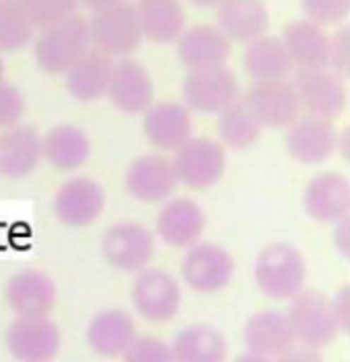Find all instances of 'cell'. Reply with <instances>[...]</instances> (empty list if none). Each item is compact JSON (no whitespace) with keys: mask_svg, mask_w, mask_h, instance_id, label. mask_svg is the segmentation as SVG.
Listing matches in <instances>:
<instances>
[{"mask_svg":"<svg viewBox=\"0 0 350 362\" xmlns=\"http://www.w3.org/2000/svg\"><path fill=\"white\" fill-rule=\"evenodd\" d=\"M105 209V191L88 176L66 180L54 197V213L68 228H86Z\"/></svg>","mask_w":350,"mask_h":362,"instance_id":"13","label":"cell"},{"mask_svg":"<svg viewBox=\"0 0 350 362\" xmlns=\"http://www.w3.org/2000/svg\"><path fill=\"white\" fill-rule=\"evenodd\" d=\"M276 362H322V356L317 354V350H311V348H295L293 346L289 352H285L283 356H279Z\"/></svg>","mask_w":350,"mask_h":362,"instance_id":"41","label":"cell"},{"mask_svg":"<svg viewBox=\"0 0 350 362\" xmlns=\"http://www.w3.org/2000/svg\"><path fill=\"white\" fill-rule=\"evenodd\" d=\"M59 344L58 325L47 315L19 317L6 334V346L19 362H52L59 352Z\"/></svg>","mask_w":350,"mask_h":362,"instance_id":"14","label":"cell"},{"mask_svg":"<svg viewBox=\"0 0 350 362\" xmlns=\"http://www.w3.org/2000/svg\"><path fill=\"white\" fill-rule=\"evenodd\" d=\"M175 362H223L228 356L226 338L211 325L185 327L170 346Z\"/></svg>","mask_w":350,"mask_h":362,"instance_id":"31","label":"cell"},{"mask_svg":"<svg viewBox=\"0 0 350 362\" xmlns=\"http://www.w3.org/2000/svg\"><path fill=\"white\" fill-rule=\"evenodd\" d=\"M19 2L37 31L74 15L80 4L78 0H19Z\"/></svg>","mask_w":350,"mask_h":362,"instance_id":"34","label":"cell"},{"mask_svg":"<svg viewBox=\"0 0 350 362\" xmlns=\"http://www.w3.org/2000/svg\"><path fill=\"white\" fill-rule=\"evenodd\" d=\"M326 68L334 70L340 76H349L350 72V29L342 27L328 41V62Z\"/></svg>","mask_w":350,"mask_h":362,"instance_id":"37","label":"cell"},{"mask_svg":"<svg viewBox=\"0 0 350 362\" xmlns=\"http://www.w3.org/2000/svg\"><path fill=\"white\" fill-rule=\"evenodd\" d=\"M233 268V258L228 250L211 242H197L187 250L180 262V274L193 291L217 293L230 285Z\"/></svg>","mask_w":350,"mask_h":362,"instance_id":"9","label":"cell"},{"mask_svg":"<svg viewBox=\"0 0 350 362\" xmlns=\"http://www.w3.org/2000/svg\"><path fill=\"white\" fill-rule=\"evenodd\" d=\"M330 303H332V311H334V315H336V322H338V325H340V329H342V332H346V329H349V320H350L349 286L340 288V291L334 295V299H330Z\"/></svg>","mask_w":350,"mask_h":362,"instance_id":"39","label":"cell"},{"mask_svg":"<svg viewBox=\"0 0 350 362\" xmlns=\"http://www.w3.org/2000/svg\"><path fill=\"white\" fill-rule=\"evenodd\" d=\"M35 25L19 0H0V52L17 54L35 37Z\"/></svg>","mask_w":350,"mask_h":362,"instance_id":"33","label":"cell"},{"mask_svg":"<svg viewBox=\"0 0 350 362\" xmlns=\"http://www.w3.org/2000/svg\"><path fill=\"white\" fill-rule=\"evenodd\" d=\"M203 229L205 213L199 203L189 197L168 199L156 219L158 235L175 248H189L197 244L203 235Z\"/></svg>","mask_w":350,"mask_h":362,"instance_id":"21","label":"cell"},{"mask_svg":"<svg viewBox=\"0 0 350 362\" xmlns=\"http://www.w3.org/2000/svg\"><path fill=\"white\" fill-rule=\"evenodd\" d=\"M91 47L88 23L78 13L56 25L39 29L33 41V59L45 74H64Z\"/></svg>","mask_w":350,"mask_h":362,"instance_id":"1","label":"cell"},{"mask_svg":"<svg viewBox=\"0 0 350 362\" xmlns=\"http://www.w3.org/2000/svg\"><path fill=\"white\" fill-rule=\"evenodd\" d=\"M244 344L250 354L276 361L295 346L287 313L276 309H264L254 313L244 325Z\"/></svg>","mask_w":350,"mask_h":362,"instance_id":"20","label":"cell"},{"mask_svg":"<svg viewBox=\"0 0 350 362\" xmlns=\"http://www.w3.org/2000/svg\"><path fill=\"white\" fill-rule=\"evenodd\" d=\"M301 11L320 27L338 25L349 17L350 0H301Z\"/></svg>","mask_w":350,"mask_h":362,"instance_id":"35","label":"cell"},{"mask_svg":"<svg viewBox=\"0 0 350 362\" xmlns=\"http://www.w3.org/2000/svg\"><path fill=\"white\" fill-rule=\"evenodd\" d=\"M156 244L152 231L139 223H117L103 238V256L117 270L137 272L154 258Z\"/></svg>","mask_w":350,"mask_h":362,"instance_id":"11","label":"cell"},{"mask_svg":"<svg viewBox=\"0 0 350 362\" xmlns=\"http://www.w3.org/2000/svg\"><path fill=\"white\" fill-rule=\"evenodd\" d=\"M283 43L297 68H326L330 35L310 19H297L283 31Z\"/></svg>","mask_w":350,"mask_h":362,"instance_id":"28","label":"cell"},{"mask_svg":"<svg viewBox=\"0 0 350 362\" xmlns=\"http://www.w3.org/2000/svg\"><path fill=\"white\" fill-rule=\"evenodd\" d=\"M132 303L139 317L150 324L170 322L180 307V286L166 270H141L132 285Z\"/></svg>","mask_w":350,"mask_h":362,"instance_id":"8","label":"cell"},{"mask_svg":"<svg viewBox=\"0 0 350 362\" xmlns=\"http://www.w3.org/2000/svg\"><path fill=\"white\" fill-rule=\"evenodd\" d=\"M137 332L134 317L125 311L109 309L97 313L86 329L88 346L100 356H123L129 344L136 340Z\"/></svg>","mask_w":350,"mask_h":362,"instance_id":"26","label":"cell"},{"mask_svg":"<svg viewBox=\"0 0 350 362\" xmlns=\"http://www.w3.org/2000/svg\"><path fill=\"white\" fill-rule=\"evenodd\" d=\"M332 242H334V248L338 250L342 256H349L350 254V219L349 217H342L334 223V233H332Z\"/></svg>","mask_w":350,"mask_h":362,"instance_id":"40","label":"cell"},{"mask_svg":"<svg viewBox=\"0 0 350 362\" xmlns=\"http://www.w3.org/2000/svg\"><path fill=\"white\" fill-rule=\"evenodd\" d=\"M105 96H109L121 113L141 115L154 103V82L144 64L132 57H121L113 66Z\"/></svg>","mask_w":350,"mask_h":362,"instance_id":"15","label":"cell"},{"mask_svg":"<svg viewBox=\"0 0 350 362\" xmlns=\"http://www.w3.org/2000/svg\"><path fill=\"white\" fill-rule=\"evenodd\" d=\"M123 362H175L173 350L166 342L154 336H136L123 352Z\"/></svg>","mask_w":350,"mask_h":362,"instance_id":"36","label":"cell"},{"mask_svg":"<svg viewBox=\"0 0 350 362\" xmlns=\"http://www.w3.org/2000/svg\"><path fill=\"white\" fill-rule=\"evenodd\" d=\"M115 59L95 47H88L64 72L66 90L80 103H95L107 95Z\"/></svg>","mask_w":350,"mask_h":362,"instance_id":"22","label":"cell"},{"mask_svg":"<svg viewBox=\"0 0 350 362\" xmlns=\"http://www.w3.org/2000/svg\"><path fill=\"white\" fill-rule=\"evenodd\" d=\"M242 103L252 111L262 127L285 129L301 115V107L295 95L291 80L252 82L242 96Z\"/></svg>","mask_w":350,"mask_h":362,"instance_id":"10","label":"cell"},{"mask_svg":"<svg viewBox=\"0 0 350 362\" xmlns=\"http://www.w3.org/2000/svg\"><path fill=\"white\" fill-rule=\"evenodd\" d=\"M226 150L209 137H189L175 150L173 168L178 185L205 191L219 182L226 172Z\"/></svg>","mask_w":350,"mask_h":362,"instance_id":"6","label":"cell"},{"mask_svg":"<svg viewBox=\"0 0 350 362\" xmlns=\"http://www.w3.org/2000/svg\"><path fill=\"white\" fill-rule=\"evenodd\" d=\"M82 6H86L91 13H97V11H103V8H111V6H117V4H123L127 0H78Z\"/></svg>","mask_w":350,"mask_h":362,"instance_id":"42","label":"cell"},{"mask_svg":"<svg viewBox=\"0 0 350 362\" xmlns=\"http://www.w3.org/2000/svg\"><path fill=\"white\" fill-rule=\"evenodd\" d=\"M136 13L141 35L152 43L176 41L187 25L180 0H137Z\"/></svg>","mask_w":350,"mask_h":362,"instance_id":"30","label":"cell"},{"mask_svg":"<svg viewBox=\"0 0 350 362\" xmlns=\"http://www.w3.org/2000/svg\"><path fill=\"white\" fill-rule=\"evenodd\" d=\"M91 156V139L76 125H56L41 137V158L56 170L72 172Z\"/></svg>","mask_w":350,"mask_h":362,"instance_id":"29","label":"cell"},{"mask_svg":"<svg viewBox=\"0 0 350 362\" xmlns=\"http://www.w3.org/2000/svg\"><path fill=\"white\" fill-rule=\"evenodd\" d=\"M176 180L173 160L160 153H146L136 158L125 174V189L141 203H160L170 199L176 191Z\"/></svg>","mask_w":350,"mask_h":362,"instance_id":"16","label":"cell"},{"mask_svg":"<svg viewBox=\"0 0 350 362\" xmlns=\"http://www.w3.org/2000/svg\"><path fill=\"white\" fill-rule=\"evenodd\" d=\"M338 132L330 119L317 115H297L291 125H287L285 146L287 152L301 164H322L336 152Z\"/></svg>","mask_w":350,"mask_h":362,"instance_id":"12","label":"cell"},{"mask_svg":"<svg viewBox=\"0 0 350 362\" xmlns=\"http://www.w3.org/2000/svg\"><path fill=\"white\" fill-rule=\"evenodd\" d=\"M287 320L295 342L311 350L330 346L342 332L332 311L330 299L320 291H299L291 299Z\"/></svg>","mask_w":350,"mask_h":362,"instance_id":"3","label":"cell"},{"mask_svg":"<svg viewBox=\"0 0 350 362\" xmlns=\"http://www.w3.org/2000/svg\"><path fill=\"white\" fill-rule=\"evenodd\" d=\"M242 64L252 82L285 80L293 72V62L281 37L260 35L246 43Z\"/></svg>","mask_w":350,"mask_h":362,"instance_id":"27","label":"cell"},{"mask_svg":"<svg viewBox=\"0 0 350 362\" xmlns=\"http://www.w3.org/2000/svg\"><path fill=\"white\" fill-rule=\"evenodd\" d=\"M58 299L54 281L39 270H21L6 285V303L19 317H43Z\"/></svg>","mask_w":350,"mask_h":362,"instance_id":"23","label":"cell"},{"mask_svg":"<svg viewBox=\"0 0 350 362\" xmlns=\"http://www.w3.org/2000/svg\"><path fill=\"white\" fill-rule=\"evenodd\" d=\"M197 8H215L221 0H189Z\"/></svg>","mask_w":350,"mask_h":362,"instance_id":"43","label":"cell"},{"mask_svg":"<svg viewBox=\"0 0 350 362\" xmlns=\"http://www.w3.org/2000/svg\"><path fill=\"white\" fill-rule=\"evenodd\" d=\"M303 207L313 221L336 223L350 213V182L340 172L313 176L303 192Z\"/></svg>","mask_w":350,"mask_h":362,"instance_id":"19","label":"cell"},{"mask_svg":"<svg viewBox=\"0 0 350 362\" xmlns=\"http://www.w3.org/2000/svg\"><path fill=\"white\" fill-rule=\"evenodd\" d=\"M86 23H88L91 47L111 56L113 59L132 56L144 41L136 4L132 2L97 11L93 13L91 19H86Z\"/></svg>","mask_w":350,"mask_h":362,"instance_id":"4","label":"cell"},{"mask_svg":"<svg viewBox=\"0 0 350 362\" xmlns=\"http://www.w3.org/2000/svg\"><path fill=\"white\" fill-rule=\"evenodd\" d=\"M232 56V41L217 25H194L176 39V57L191 72L223 66Z\"/></svg>","mask_w":350,"mask_h":362,"instance_id":"17","label":"cell"},{"mask_svg":"<svg viewBox=\"0 0 350 362\" xmlns=\"http://www.w3.org/2000/svg\"><path fill=\"white\" fill-rule=\"evenodd\" d=\"M144 135L164 152H175L189 137H193V117L182 103H152L144 111Z\"/></svg>","mask_w":350,"mask_h":362,"instance_id":"18","label":"cell"},{"mask_svg":"<svg viewBox=\"0 0 350 362\" xmlns=\"http://www.w3.org/2000/svg\"><path fill=\"white\" fill-rule=\"evenodd\" d=\"M0 80H4V59L0 56Z\"/></svg>","mask_w":350,"mask_h":362,"instance_id":"45","label":"cell"},{"mask_svg":"<svg viewBox=\"0 0 350 362\" xmlns=\"http://www.w3.org/2000/svg\"><path fill=\"white\" fill-rule=\"evenodd\" d=\"M41 135L31 125H11L0 134V176H29L41 162Z\"/></svg>","mask_w":350,"mask_h":362,"instance_id":"25","label":"cell"},{"mask_svg":"<svg viewBox=\"0 0 350 362\" xmlns=\"http://www.w3.org/2000/svg\"><path fill=\"white\" fill-rule=\"evenodd\" d=\"M25 113V98L17 86L0 80V127L17 125Z\"/></svg>","mask_w":350,"mask_h":362,"instance_id":"38","label":"cell"},{"mask_svg":"<svg viewBox=\"0 0 350 362\" xmlns=\"http://www.w3.org/2000/svg\"><path fill=\"white\" fill-rule=\"evenodd\" d=\"M215 8L217 27L232 43H248L269 31L271 15L262 0H221Z\"/></svg>","mask_w":350,"mask_h":362,"instance_id":"24","label":"cell"},{"mask_svg":"<svg viewBox=\"0 0 350 362\" xmlns=\"http://www.w3.org/2000/svg\"><path fill=\"white\" fill-rule=\"evenodd\" d=\"M344 80L330 68H297L291 84L305 113L334 121L344 113L349 103Z\"/></svg>","mask_w":350,"mask_h":362,"instance_id":"5","label":"cell"},{"mask_svg":"<svg viewBox=\"0 0 350 362\" xmlns=\"http://www.w3.org/2000/svg\"><path fill=\"white\" fill-rule=\"evenodd\" d=\"M235 362H274L271 358H264V356H258V354H250V352H246L244 356H240Z\"/></svg>","mask_w":350,"mask_h":362,"instance_id":"44","label":"cell"},{"mask_svg":"<svg viewBox=\"0 0 350 362\" xmlns=\"http://www.w3.org/2000/svg\"><path fill=\"white\" fill-rule=\"evenodd\" d=\"M258 288L274 301L293 299L305 283V260L301 252L285 242L269 244L256 258Z\"/></svg>","mask_w":350,"mask_h":362,"instance_id":"2","label":"cell"},{"mask_svg":"<svg viewBox=\"0 0 350 362\" xmlns=\"http://www.w3.org/2000/svg\"><path fill=\"white\" fill-rule=\"evenodd\" d=\"M262 125L254 117L252 111L238 98L228 109H223L217 119V134L219 139L233 150L252 148L262 134Z\"/></svg>","mask_w":350,"mask_h":362,"instance_id":"32","label":"cell"},{"mask_svg":"<svg viewBox=\"0 0 350 362\" xmlns=\"http://www.w3.org/2000/svg\"><path fill=\"white\" fill-rule=\"evenodd\" d=\"M240 98V82L223 66L191 70L182 80V105L201 115H219Z\"/></svg>","mask_w":350,"mask_h":362,"instance_id":"7","label":"cell"}]
</instances>
